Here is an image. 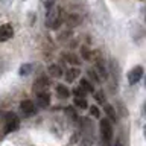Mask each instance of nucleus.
I'll return each mask as SVG.
<instances>
[{
	"label": "nucleus",
	"mask_w": 146,
	"mask_h": 146,
	"mask_svg": "<svg viewBox=\"0 0 146 146\" xmlns=\"http://www.w3.org/2000/svg\"><path fill=\"white\" fill-rule=\"evenodd\" d=\"M61 15H62L61 8L58 6L50 8L47 11V15H46V26L49 29H58L59 25H61Z\"/></svg>",
	"instance_id": "1"
},
{
	"label": "nucleus",
	"mask_w": 146,
	"mask_h": 146,
	"mask_svg": "<svg viewBox=\"0 0 146 146\" xmlns=\"http://www.w3.org/2000/svg\"><path fill=\"white\" fill-rule=\"evenodd\" d=\"M5 132L9 134V132L18 129V125H20V120H18L15 113H6L5 114Z\"/></svg>",
	"instance_id": "2"
},
{
	"label": "nucleus",
	"mask_w": 146,
	"mask_h": 146,
	"mask_svg": "<svg viewBox=\"0 0 146 146\" xmlns=\"http://www.w3.org/2000/svg\"><path fill=\"white\" fill-rule=\"evenodd\" d=\"M100 134H102V139L105 143H108L113 137V126H111V122L108 119H102L100 120Z\"/></svg>",
	"instance_id": "3"
},
{
	"label": "nucleus",
	"mask_w": 146,
	"mask_h": 146,
	"mask_svg": "<svg viewBox=\"0 0 146 146\" xmlns=\"http://www.w3.org/2000/svg\"><path fill=\"white\" fill-rule=\"evenodd\" d=\"M141 76H143V67L135 66L129 73H128V82H129L131 85H134V84H137V82L141 79Z\"/></svg>",
	"instance_id": "4"
},
{
	"label": "nucleus",
	"mask_w": 146,
	"mask_h": 146,
	"mask_svg": "<svg viewBox=\"0 0 146 146\" xmlns=\"http://www.w3.org/2000/svg\"><path fill=\"white\" fill-rule=\"evenodd\" d=\"M12 35H14L12 25H9V23H5V25L0 26V43H5V41H8Z\"/></svg>",
	"instance_id": "5"
},
{
	"label": "nucleus",
	"mask_w": 146,
	"mask_h": 146,
	"mask_svg": "<svg viewBox=\"0 0 146 146\" xmlns=\"http://www.w3.org/2000/svg\"><path fill=\"white\" fill-rule=\"evenodd\" d=\"M20 110L23 111V114L25 116H34V114L36 113V107L35 104L32 102V100H23V102L20 104Z\"/></svg>",
	"instance_id": "6"
},
{
	"label": "nucleus",
	"mask_w": 146,
	"mask_h": 146,
	"mask_svg": "<svg viewBox=\"0 0 146 146\" xmlns=\"http://www.w3.org/2000/svg\"><path fill=\"white\" fill-rule=\"evenodd\" d=\"M49 87V78L41 76L34 82V91L35 93H41V91H46V88Z\"/></svg>",
	"instance_id": "7"
},
{
	"label": "nucleus",
	"mask_w": 146,
	"mask_h": 146,
	"mask_svg": "<svg viewBox=\"0 0 146 146\" xmlns=\"http://www.w3.org/2000/svg\"><path fill=\"white\" fill-rule=\"evenodd\" d=\"M50 104V94L47 91H41V93H36V105L40 108H46L49 107Z\"/></svg>",
	"instance_id": "8"
},
{
	"label": "nucleus",
	"mask_w": 146,
	"mask_h": 146,
	"mask_svg": "<svg viewBox=\"0 0 146 146\" xmlns=\"http://www.w3.org/2000/svg\"><path fill=\"white\" fill-rule=\"evenodd\" d=\"M82 131L85 135H88L90 140H93V132H94V126L90 122V119H82Z\"/></svg>",
	"instance_id": "9"
},
{
	"label": "nucleus",
	"mask_w": 146,
	"mask_h": 146,
	"mask_svg": "<svg viewBox=\"0 0 146 146\" xmlns=\"http://www.w3.org/2000/svg\"><path fill=\"white\" fill-rule=\"evenodd\" d=\"M67 25L70 26V27H75V26H79L81 25V21H82V17L79 15V14H76V12H72L70 15L67 17Z\"/></svg>",
	"instance_id": "10"
},
{
	"label": "nucleus",
	"mask_w": 146,
	"mask_h": 146,
	"mask_svg": "<svg viewBox=\"0 0 146 146\" xmlns=\"http://www.w3.org/2000/svg\"><path fill=\"white\" fill-rule=\"evenodd\" d=\"M94 70L98 72V75H99L100 79H107V78H108V70H107V67L104 66L102 59L96 61V68H94Z\"/></svg>",
	"instance_id": "11"
},
{
	"label": "nucleus",
	"mask_w": 146,
	"mask_h": 146,
	"mask_svg": "<svg viewBox=\"0 0 146 146\" xmlns=\"http://www.w3.org/2000/svg\"><path fill=\"white\" fill-rule=\"evenodd\" d=\"M79 88L84 91V93H93L94 91L93 84H91L88 79H85V78H82V79L79 81Z\"/></svg>",
	"instance_id": "12"
},
{
	"label": "nucleus",
	"mask_w": 146,
	"mask_h": 146,
	"mask_svg": "<svg viewBox=\"0 0 146 146\" xmlns=\"http://www.w3.org/2000/svg\"><path fill=\"white\" fill-rule=\"evenodd\" d=\"M47 72H49V75L52 78H59L62 75V68H61V66H58V64H52V66H49Z\"/></svg>",
	"instance_id": "13"
},
{
	"label": "nucleus",
	"mask_w": 146,
	"mask_h": 146,
	"mask_svg": "<svg viewBox=\"0 0 146 146\" xmlns=\"http://www.w3.org/2000/svg\"><path fill=\"white\" fill-rule=\"evenodd\" d=\"M56 94H58L61 99H67L68 96H70V90H68L66 85L58 84V85H56Z\"/></svg>",
	"instance_id": "14"
},
{
	"label": "nucleus",
	"mask_w": 146,
	"mask_h": 146,
	"mask_svg": "<svg viewBox=\"0 0 146 146\" xmlns=\"http://www.w3.org/2000/svg\"><path fill=\"white\" fill-rule=\"evenodd\" d=\"M79 68H68L67 70V73H66V79H67V82H73L75 79H78L79 78Z\"/></svg>",
	"instance_id": "15"
},
{
	"label": "nucleus",
	"mask_w": 146,
	"mask_h": 146,
	"mask_svg": "<svg viewBox=\"0 0 146 146\" xmlns=\"http://www.w3.org/2000/svg\"><path fill=\"white\" fill-rule=\"evenodd\" d=\"M81 55H82V58H85V61H93L94 56H96V53H93L88 47H81Z\"/></svg>",
	"instance_id": "16"
},
{
	"label": "nucleus",
	"mask_w": 146,
	"mask_h": 146,
	"mask_svg": "<svg viewBox=\"0 0 146 146\" xmlns=\"http://www.w3.org/2000/svg\"><path fill=\"white\" fill-rule=\"evenodd\" d=\"M73 102H75V105L78 108H81V110H87V108H88V102H87L85 98H75V99H73Z\"/></svg>",
	"instance_id": "17"
},
{
	"label": "nucleus",
	"mask_w": 146,
	"mask_h": 146,
	"mask_svg": "<svg viewBox=\"0 0 146 146\" xmlns=\"http://www.w3.org/2000/svg\"><path fill=\"white\" fill-rule=\"evenodd\" d=\"M105 113H107V116L111 119V122H116L117 120V116H116V111H114V108L111 107V105H105Z\"/></svg>",
	"instance_id": "18"
},
{
	"label": "nucleus",
	"mask_w": 146,
	"mask_h": 146,
	"mask_svg": "<svg viewBox=\"0 0 146 146\" xmlns=\"http://www.w3.org/2000/svg\"><path fill=\"white\" fill-rule=\"evenodd\" d=\"M64 58H66L67 62H70V64H76V66H78V64H81L79 58H78L75 53H66V55H64Z\"/></svg>",
	"instance_id": "19"
},
{
	"label": "nucleus",
	"mask_w": 146,
	"mask_h": 146,
	"mask_svg": "<svg viewBox=\"0 0 146 146\" xmlns=\"http://www.w3.org/2000/svg\"><path fill=\"white\" fill-rule=\"evenodd\" d=\"M31 72H32V64H23V66L20 67V75L21 76L29 75Z\"/></svg>",
	"instance_id": "20"
},
{
	"label": "nucleus",
	"mask_w": 146,
	"mask_h": 146,
	"mask_svg": "<svg viewBox=\"0 0 146 146\" xmlns=\"http://www.w3.org/2000/svg\"><path fill=\"white\" fill-rule=\"evenodd\" d=\"M87 73H88V76H90L94 82H100V78H99L98 72H96L94 68H88V72H87Z\"/></svg>",
	"instance_id": "21"
},
{
	"label": "nucleus",
	"mask_w": 146,
	"mask_h": 146,
	"mask_svg": "<svg viewBox=\"0 0 146 146\" xmlns=\"http://www.w3.org/2000/svg\"><path fill=\"white\" fill-rule=\"evenodd\" d=\"M66 113H67V116L70 117V119H73V120H75V119H78V114H76L75 110H73V107H67V108H66Z\"/></svg>",
	"instance_id": "22"
},
{
	"label": "nucleus",
	"mask_w": 146,
	"mask_h": 146,
	"mask_svg": "<svg viewBox=\"0 0 146 146\" xmlns=\"http://www.w3.org/2000/svg\"><path fill=\"white\" fill-rule=\"evenodd\" d=\"M94 99L98 104H104L105 102V98H104V91H98V93H94Z\"/></svg>",
	"instance_id": "23"
},
{
	"label": "nucleus",
	"mask_w": 146,
	"mask_h": 146,
	"mask_svg": "<svg viewBox=\"0 0 146 146\" xmlns=\"http://www.w3.org/2000/svg\"><path fill=\"white\" fill-rule=\"evenodd\" d=\"M90 113H91V116H94V117H99L100 116V111H99V108L96 107V105L90 107Z\"/></svg>",
	"instance_id": "24"
},
{
	"label": "nucleus",
	"mask_w": 146,
	"mask_h": 146,
	"mask_svg": "<svg viewBox=\"0 0 146 146\" xmlns=\"http://www.w3.org/2000/svg\"><path fill=\"white\" fill-rule=\"evenodd\" d=\"M73 94H75L76 98H85V93H84L81 88H76L75 91H73Z\"/></svg>",
	"instance_id": "25"
},
{
	"label": "nucleus",
	"mask_w": 146,
	"mask_h": 146,
	"mask_svg": "<svg viewBox=\"0 0 146 146\" xmlns=\"http://www.w3.org/2000/svg\"><path fill=\"white\" fill-rule=\"evenodd\" d=\"M53 5H55V0H44V6H46L47 11L50 8H53Z\"/></svg>",
	"instance_id": "26"
},
{
	"label": "nucleus",
	"mask_w": 146,
	"mask_h": 146,
	"mask_svg": "<svg viewBox=\"0 0 146 146\" xmlns=\"http://www.w3.org/2000/svg\"><path fill=\"white\" fill-rule=\"evenodd\" d=\"M141 2H143V0H141Z\"/></svg>",
	"instance_id": "27"
}]
</instances>
